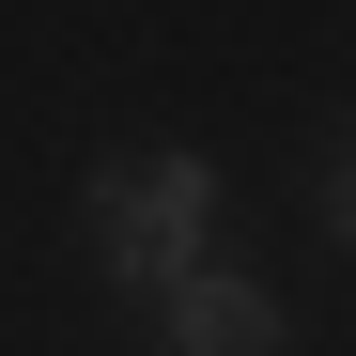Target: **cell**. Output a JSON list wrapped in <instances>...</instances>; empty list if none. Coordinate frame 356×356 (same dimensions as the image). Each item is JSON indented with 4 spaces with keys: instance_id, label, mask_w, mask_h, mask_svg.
Here are the masks:
<instances>
[{
    "instance_id": "obj_1",
    "label": "cell",
    "mask_w": 356,
    "mask_h": 356,
    "mask_svg": "<svg viewBox=\"0 0 356 356\" xmlns=\"http://www.w3.org/2000/svg\"><path fill=\"white\" fill-rule=\"evenodd\" d=\"M93 264H108V294L202 279V264H217V155H186V140L108 155V170H93Z\"/></svg>"
},
{
    "instance_id": "obj_2",
    "label": "cell",
    "mask_w": 356,
    "mask_h": 356,
    "mask_svg": "<svg viewBox=\"0 0 356 356\" xmlns=\"http://www.w3.org/2000/svg\"><path fill=\"white\" fill-rule=\"evenodd\" d=\"M155 341H170V356H279V341H294V310H279L264 279L202 264V279H170V294H155Z\"/></svg>"
},
{
    "instance_id": "obj_3",
    "label": "cell",
    "mask_w": 356,
    "mask_h": 356,
    "mask_svg": "<svg viewBox=\"0 0 356 356\" xmlns=\"http://www.w3.org/2000/svg\"><path fill=\"white\" fill-rule=\"evenodd\" d=\"M325 232L356 248V140H341V170H325Z\"/></svg>"
}]
</instances>
